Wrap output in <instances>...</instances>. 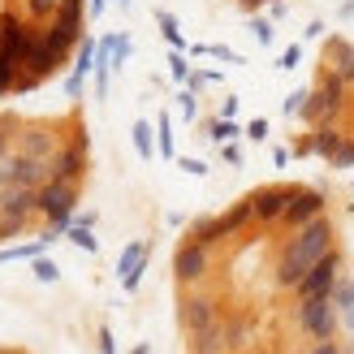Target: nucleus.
Wrapping results in <instances>:
<instances>
[{
    "instance_id": "f8f14e48",
    "label": "nucleus",
    "mask_w": 354,
    "mask_h": 354,
    "mask_svg": "<svg viewBox=\"0 0 354 354\" xmlns=\"http://www.w3.org/2000/svg\"><path fill=\"white\" fill-rule=\"evenodd\" d=\"M315 216H324V194L320 190H298L294 186V199H290V207H286V221L290 229H303V225H311Z\"/></svg>"
},
{
    "instance_id": "ddd939ff",
    "label": "nucleus",
    "mask_w": 354,
    "mask_h": 354,
    "mask_svg": "<svg viewBox=\"0 0 354 354\" xmlns=\"http://www.w3.org/2000/svg\"><path fill=\"white\" fill-rule=\"evenodd\" d=\"M182 324H186V333L212 328L216 324V303H212V298H186L182 303Z\"/></svg>"
},
{
    "instance_id": "412c9836",
    "label": "nucleus",
    "mask_w": 354,
    "mask_h": 354,
    "mask_svg": "<svg viewBox=\"0 0 354 354\" xmlns=\"http://www.w3.org/2000/svg\"><path fill=\"white\" fill-rule=\"evenodd\" d=\"M48 242H52V234H44L39 242H26V246H5V251H0V263H9V259H39Z\"/></svg>"
},
{
    "instance_id": "a19ab883",
    "label": "nucleus",
    "mask_w": 354,
    "mask_h": 354,
    "mask_svg": "<svg viewBox=\"0 0 354 354\" xmlns=\"http://www.w3.org/2000/svg\"><path fill=\"white\" fill-rule=\"evenodd\" d=\"M221 156H225V160H229V165H242V151H238L234 143H221Z\"/></svg>"
},
{
    "instance_id": "cd10ccee",
    "label": "nucleus",
    "mask_w": 354,
    "mask_h": 354,
    "mask_svg": "<svg viewBox=\"0 0 354 354\" xmlns=\"http://www.w3.org/2000/svg\"><path fill=\"white\" fill-rule=\"evenodd\" d=\"M225 342L234 346V350H238V346H246V342H251V320H234V324L225 328Z\"/></svg>"
},
{
    "instance_id": "4c0bfd02",
    "label": "nucleus",
    "mask_w": 354,
    "mask_h": 354,
    "mask_svg": "<svg viewBox=\"0 0 354 354\" xmlns=\"http://www.w3.org/2000/svg\"><path fill=\"white\" fill-rule=\"evenodd\" d=\"M207 57H216V61H238V52H229L225 44H207Z\"/></svg>"
},
{
    "instance_id": "8fccbe9b",
    "label": "nucleus",
    "mask_w": 354,
    "mask_h": 354,
    "mask_svg": "<svg viewBox=\"0 0 354 354\" xmlns=\"http://www.w3.org/2000/svg\"><path fill=\"white\" fill-rule=\"evenodd\" d=\"M0 354H17V350H0Z\"/></svg>"
},
{
    "instance_id": "e433bc0d",
    "label": "nucleus",
    "mask_w": 354,
    "mask_h": 354,
    "mask_svg": "<svg viewBox=\"0 0 354 354\" xmlns=\"http://www.w3.org/2000/svg\"><path fill=\"white\" fill-rule=\"evenodd\" d=\"M246 138H255V143H263V138H268V121H251V126H246Z\"/></svg>"
},
{
    "instance_id": "c85d7f7f",
    "label": "nucleus",
    "mask_w": 354,
    "mask_h": 354,
    "mask_svg": "<svg viewBox=\"0 0 354 354\" xmlns=\"http://www.w3.org/2000/svg\"><path fill=\"white\" fill-rule=\"evenodd\" d=\"M35 277H39L44 286H52V281L61 277V268H57V263H52V259H44V255H39V259H35Z\"/></svg>"
},
{
    "instance_id": "dca6fc26",
    "label": "nucleus",
    "mask_w": 354,
    "mask_h": 354,
    "mask_svg": "<svg viewBox=\"0 0 354 354\" xmlns=\"http://www.w3.org/2000/svg\"><path fill=\"white\" fill-rule=\"evenodd\" d=\"M342 143H346V138L333 130V126H315V134H311V151L324 156V160H333V156L342 151Z\"/></svg>"
},
{
    "instance_id": "aec40b11",
    "label": "nucleus",
    "mask_w": 354,
    "mask_h": 354,
    "mask_svg": "<svg viewBox=\"0 0 354 354\" xmlns=\"http://www.w3.org/2000/svg\"><path fill=\"white\" fill-rule=\"evenodd\" d=\"M246 221H255V207H251V199H242V203H234L221 216V225H225V234H238V229L246 225Z\"/></svg>"
},
{
    "instance_id": "7c9ffc66",
    "label": "nucleus",
    "mask_w": 354,
    "mask_h": 354,
    "mask_svg": "<svg viewBox=\"0 0 354 354\" xmlns=\"http://www.w3.org/2000/svg\"><path fill=\"white\" fill-rule=\"evenodd\" d=\"M130 57V35H113V65H126Z\"/></svg>"
},
{
    "instance_id": "0eeeda50",
    "label": "nucleus",
    "mask_w": 354,
    "mask_h": 354,
    "mask_svg": "<svg viewBox=\"0 0 354 354\" xmlns=\"http://www.w3.org/2000/svg\"><path fill=\"white\" fill-rule=\"evenodd\" d=\"M48 169H52V177H57V182L78 186V182H82V173H86V134H78L74 143L57 147V156L48 160Z\"/></svg>"
},
{
    "instance_id": "a211bd4d",
    "label": "nucleus",
    "mask_w": 354,
    "mask_h": 354,
    "mask_svg": "<svg viewBox=\"0 0 354 354\" xmlns=\"http://www.w3.org/2000/svg\"><path fill=\"white\" fill-rule=\"evenodd\" d=\"M333 303L342 311V324L354 333V281H337V286H333Z\"/></svg>"
},
{
    "instance_id": "49530a36",
    "label": "nucleus",
    "mask_w": 354,
    "mask_h": 354,
    "mask_svg": "<svg viewBox=\"0 0 354 354\" xmlns=\"http://www.w3.org/2000/svg\"><path fill=\"white\" fill-rule=\"evenodd\" d=\"M130 354H147V346H134V350H130Z\"/></svg>"
},
{
    "instance_id": "bb28decb",
    "label": "nucleus",
    "mask_w": 354,
    "mask_h": 354,
    "mask_svg": "<svg viewBox=\"0 0 354 354\" xmlns=\"http://www.w3.org/2000/svg\"><path fill=\"white\" fill-rule=\"evenodd\" d=\"M61 0H26V13L35 17V22H48V17H57Z\"/></svg>"
},
{
    "instance_id": "20e7f679",
    "label": "nucleus",
    "mask_w": 354,
    "mask_h": 354,
    "mask_svg": "<svg viewBox=\"0 0 354 354\" xmlns=\"http://www.w3.org/2000/svg\"><path fill=\"white\" fill-rule=\"evenodd\" d=\"M337 320H342V311H337V303H333V294L303 298V307H298V328H303L307 337H315V342L333 337V333H337Z\"/></svg>"
},
{
    "instance_id": "7ed1b4c3",
    "label": "nucleus",
    "mask_w": 354,
    "mask_h": 354,
    "mask_svg": "<svg viewBox=\"0 0 354 354\" xmlns=\"http://www.w3.org/2000/svg\"><path fill=\"white\" fill-rule=\"evenodd\" d=\"M342 95H346V78L342 74H324L320 86L307 95V104H303V113H298V117L311 121V126H324L333 113H342V104H346Z\"/></svg>"
},
{
    "instance_id": "4be33fe9",
    "label": "nucleus",
    "mask_w": 354,
    "mask_h": 354,
    "mask_svg": "<svg viewBox=\"0 0 354 354\" xmlns=\"http://www.w3.org/2000/svg\"><path fill=\"white\" fill-rule=\"evenodd\" d=\"M82 17H86V5H82V0H61V9H57V17H52V22L82 30Z\"/></svg>"
},
{
    "instance_id": "9d476101",
    "label": "nucleus",
    "mask_w": 354,
    "mask_h": 354,
    "mask_svg": "<svg viewBox=\"0 0 354 354\" xmlns=\"http://www.w3.org/2000/svg\"><path fill=\"white\" fill-rule=\"evenodd\" d=\"M147 263H151V246H147V242H130L126 251H121V259H117V277H121V286H126V294L138 290V281H143Z\"/></svg>"
},
{
    "instance_id": "72a5a7b5",
    "label": "nucleus",
    "mask_w": 354,
    "mask_h": 354,
    "mask_svg": "<svg viewBox=\"0 0 354 354\" xmlns=\"http://www.w3.org/2000/svg\"><path fill=\"white\" fill-rule=\"evenodd\" d=\"M350 165H354V143L346 138V143H342V151L333 156V169H350Z\"/></svg>"
},
{
    "instance_id": "c756f323",
    "label": "nucleus",
    "mask_w": 354,
    "mask_h": 354,
    "mask_svg": "<svg viewBox=\"0 0 354 354\" xmlns=\"http://www.w3.org/2000/svg\"><path fill=\"white\" fill-rule=\"evenodd\" d=\"M173 126H169V117L160 113V156H165V160H173Z\"/></svg>"
},
{
    "instance_id": "f257e3e1",
    "label": "nucleus",
    "mask_w": 354,
    "mask_h": 354,
    "mask_svg": "<svg viewBox=\"0 0 354 354\" xmlns=\"http://www.w3.org/2000/svg\"><path fill=\"white\" fill-rule=\"evenodd\" d=\"M328 251H333V225H328V216H315L311 225H303L286 242V251H281V259H277V286L294 290L298 281L311 272V263L320 255H328Z\"/></svg>"
},
{
    "instance_id": "9b49d317",
    "label": "nucleus",
    "mask_w": 354,
    "mask_h": 354,
    "mask_svg": "<svg viewBox=\"0 0 354 354\" xmlns=\"http://www.w3.org/2000/svg\"><path fill=\"white\" fill-rule=\"evenodd\" d=\"M290 199H294V186H268V190H255V194H251L255 221H263V225L281 221V216H286V207H290Z\"/></svg>"
},
{
    "instance_id": "a878e982",
    "label": "nucleus",
    "mask_w": 354,
    "mask_h": 354,
    "mask_svg": "<svg viewBox=\"0 0 354 354\" xmlns=\"http://www.w3.org/2000/svg\"><path fill=\"white\" fill-rule=\"evenodd\" d=\"M69 242H74L78 251H91V255L100 251V242H95V234H91V225H78V221L69 225Z\"/></svg>"
},
{
    "instance_id": "f704fd0d",
    "label": "nucleus",
    "mask_w": 354,
    "mask_h": 354,
    "mask_svg": "<svg viewBox=\"0 0 354 354\" xmlns=\"http://www.w3.org/2000/svg\"><path fill=\"white\" fill-rule=\"evenodd\" d=\"M177 109H182V117H186V121H194V113H199V104H194V91H182Z\"/></svg>"
},
{
    "instance_id": "3c124183",
    "label": "nucleus",
    "mask_w": 354,
    "mask_h": 354,
    "mask_svg": "<svg viewBox=\"0 0 354 354\" xmlns=\"http://www.w3.org/2000/svg\"><path fill=\"white\" fill-rule=\"evenodd\" d=\"M350 86H354V78H350Z\"/></svg>"
},
{
    "instance_id": "de8ad7c7",
    "label": "nucleus",
    "mask_w": 354,
    "mask_h": 354,
    "mask_svg": "<svg viewBox=\"0 0 354 354\" xmlns=\"http://www.w3.org/2000/svg\"><path fill=\"white\" fill-rule=\"evenodd\" d=\"M117 5H121V9H130V0H117Z\"/></svg>"
},
{
    "instance_id": "c03bdc74",
    "label": "nucleus",
    "mask_w": 354,
    "mask_h": 354,
    "mask_svg": "<svg viewBox=\"0 0 354 354\" xmlns=\"http://www.w3.org/2000/svg\"><path fill=\"white\" fill-rule=\"evenodd\" d=\"M234 113H238V100H234V95H229V100L221 104V117H234Z\"/></svg>"
},
{
    "instance_id": "473e14b6",
    "label": "nucleus",
    "mask_w": 354,
    "mask_h": 354,
    "mask_svg": "<svg viewBox=\"0 0 354 354\" xmlns=\"http://www.w3.org/2000/svg\"><path fill=\"white\" fill-rule=\"evenodd\" d=\"M251 30H255V39H259L263 48H268V44L277 39V35H272V22H263V17H255V22H251Z\"/></svg>"
},
{
    "instance_id": "f3484780",
    "label": "nucleus",
    "mask_w": 354,
    "mask_h": 354,
    "mask_svg": "<svg viewBox=\"0 0 354 354\" xmlns=\"http://www.w3.org/2000/svg\"><path fill=\"white\" fill-rule=\"evenodd\" d=\"M190 238H194V242H203V246H216V242L229 238V234H225L221 216H199V221H194V229H190Z\"/></svg>"
},
{
    "instance_id": "c9c22d12",
    "label": "nucleus",
    "mask_w": 354,
    "mask_h": 354,
    "mask_svg": "<svg viewBox=\"0 0 354 354\" xmlns=\"http://www.w3.org/2000/svg\"><path fill=\"white\" fill-rule=\"evenodd\" d=\"M307 95H311V91H294V95L286 100V113H290V117H298V113H303V104H307Z\"/></svg>"
},
{
    "instance_id": "b1692460",
    "label": "nucleus",
    "mask_w": 354,
    "mask_h": 354,
    "mask_svg": "<svg viewBox=\"0 0 354 354\" xmlns=\"http://www.w3.org/2000/svg\"><path fill=\"white\" fill-rule=\"evenodd\" d=\"M134 151L138 156H143V160H151V156H156V143H151V126H147V121H134Z\"/></svg>"
},
{
    "instance_id": "ea45409f",
    "label": "nucleus",
    "mask_w": 354,
    "mask_h": 354,
    "mask_svg": "<svg viewBox=\"0 0 354 354\" xmlns=\"http://www.w3.org/2000/svg\"><path fill=\"white\" fill-rule=\"evenodd\" d=\"M100 354H117V342H113L109 328H100Z\"/></svg>"
},
{
    "instance_id": "6e6552de",
    "label": "nucleus",
    "mask_w": 354,
    "mask_h": 354,
    "mask_svg": "<svg viewBox=\"0 0 354 354\" xmlns=\"http://www.w3.org/2000/svg\"><path fill=\"white\" fill-rule=\"evenodd\" d=\"M173 272H177V281H182V286H199V281L207 277V246L194 242V238H186V242L173 251Z\"/></svg>"
},
{
    "instance_id": "f03ea898",
    "label": "nucleus",
    "mask_w": 354,
    "mask_h": 354,
    "mask_svg": "<svg viewBox=\"0 0 354 354\" xmlns=\"http://www.w3.org/2000/svg\"><path fill=\"white\" fill-rule=\"evenodd\" d=\"M74 203H78V186L69 182H57V177H48L39 186V216H48V234H69V225H74Z\"/></svg>"
},
{
    "instance_id": "393cba45",
    "label": "nucleus",
    "mask_w": 354,
    "mask_h": 354,
    "mask_svg": "<svg viewBox=\"0 0 354 354\" xmlns=\"http://www.w3.org/2000/svg\"><path fill=\"white\" fill-rule=\"evenodd\" d=\"M238 134H242V130L234 126V117H221V121H212V126H207V138H212V143H234Z\"/></svg>"
},
{
    "instance_id": "a18cd8bd",
    "label": "nucleus",
    "mask_w": 354,
    "mask_h": 354,
    "mask_svg": "<svg viewBox=\"0 0 354 354\" xmlns=\"http://www.w3.org/2000/svg\"><path fill=\"white\" fill-rule=\"evenodd\" d=\"M5 156H9V134L0 130V160H5Z\"/></svg>"
},
{
    "instance_id": "09e8293b",
    "label": "nucleus",
    "mask_w": 354,
    "mask_h": 354,
    "mask_svg": "<svg viewBox=\"0 0 354 354\" xmlns=\"http://www.w3.org/2000/svg\"><path fill=\"white\" fill-rule=\"evenodd\" d=\"M190 354H212V350H190Z\"/></svg>"
},
{
    "instance_id": "79ce46f5",
    "label": "nucleus",
    "mask_w": 354,
    "mask_h": 354,
    "mask_svg": "<svg viewBox=\"0 0 354 354\" xmlns=\"http://www.w3.org/2000/svg\"><path fill=\"white\" fill-rule=\"evenodd\" d=\"M182 169H186L190 177H203V173H207V165H203V160H182Z\"/></svg>"
},
{
    "instance_id": "2f4dec72",
    "label": "nucleus",
    "mask_w": 354,
    "mask_h": 354,
    "mask_svg": "<svg viewBox=\"0 0 354 354\" xmlns=\"http://www.w3.org/2000/svg\"><path fill=\"white\" fill-rule=\"evenodd\" d=\"M169 65H173V78H177V82H190V65H186V57H182V52H177V48H173Z\"/></svg>"
},
{
    "instance_id": "4468645a",
    "label": "nucleus",
    "mask_w": 354,
    "mask_h": 354,
    "mask_svg": "<svg viewBox=\"0 0 354 354\" xmlns=\"http://www.w3.org/2000/svg\"><path fill=\"white\" fill-rule=\"evenodd\" d=\"M22 151L26 156H39V160H52V156H57V134L44 130V126H35V130L22 134Z\"/></svg>"
},
{
    "instance_id": "1a4fd4ad",
    "label": "nucleus",
    "mask_w": 354,
    "mask_h": 354,
    "mask_svg": "<svg viewBox=\"0 0 354 354\" xmlns=\"http://www.w3.org/2000/svg\"><path fill=\"white\" fill-rule=\"evenodd\" d=\"M61 65H65V57H61V52L52 48V44L44 39V35H35V44L26 48V57H22V69H26V74L44 82V78H52V74H57Z\"/></svg>"
},
{
    "instance_id": "58836bf2",
    "label": "nucleus",
    "mask_w": 354,
    "mask_h": 354,
    "mask_svg": "<svg viewBox=\"0 0 354 354\" xmlns=\"http://www.w3.org/2000/svg\"><path fill=\"white\" fill-rule=\"evenodd\" d=\"M294 65H298V44H290L286 52H281V65L277 69H294Z\"/></svg>"
},
{
    "instance_id": "2eb2a0df",
    "label": "nucleus",
    "mask_w": 354,
    "mask_h": 354,
    "mask_svg": "<svg viewBox=\"0 0 354 354\" xmlns=\"http://www.w3.org/2000/svg\"><path fill=\"white\" fill-rule=\"evenodd\" d=\"M328 61H333V74H342L346 86H350V78H354V44L328 39Z\"/></svg>"
},
{
    "instance_id": "5701e85b",
    "label": "nucleus",
    "mask_w": 354,
    "mask_h": 354,
    "mask_svg": "<svg viewBox=\"0 0 354 354\" xmlns=\"http://www.w3.org/2000/svg\"><path fill=\"white\" fill-rule=\"evenodd\" d=\"M156 22H160V30H165V39L177 48V52H182L186 48V39H182V30H177V17L169 13V9H156Z\"/></svg>"
},
{
    "instance_id": "423d86ee",
    "label": "nucleus",
    "mask_w": 354,
    "mask_h": 354,
    "mask_svg": "<svg viewBox=\"0 0 354 354\" xmlns=\"http://www.w3.org/2000/svg\"><path fill=\"white\" fill-rule=\"evenodd\" d=\"M342 281V255L337 251H328V255H320L311 263V272L298 281V298H324V294H333V286Z\"/></svg>"
},
{
    "instance_id": "6ab92c4d",
    "label": "nucleus",
    "mask_w": 354,
    "mask_h": 354,
    "mask_svg": "<svg viewBox=\"0 0 354 354\" xmlns=\"http://www.w3.org/2000/svg\"><path fill=\"white\" fill-rule=\"evenodd\" d=\"M190 350H212V354H221V346H229L225 342V328L221 324H212V328H199V333H190Z\"/></svg>"
},
{
    "instance_id": "39448f33",
    "label": "nucleus",
    "mask_w": 354,
    "mask_h": 354,
    "mask_svg": "<svg viewBox=\"0 0 354 354\" xmlns=\"http://www.w3.org/2000/svg\"><path fill=\"white\" fill-rule=\"evenodd\" d=\"M48 177H52V169H48V160H39V156L13 151V156L0 160V186H30V190H39Z\"/></svg>"
},
{
    "instance_id": "37998d69",
    "label": "nucleus",
    "mask_w": 354,
    "mask_h": 354,
    "mask_svg": "<svg viewBox=\"0 0 354 354\" xmlns=\"http://www.w3.org/2000/svg\"><path fill=\"white\" fill-rule=\"evenodd\" d=\"M104 5H109V0H86V13L100 17V13H104Z\"/></svg>"
}]
</instances>
